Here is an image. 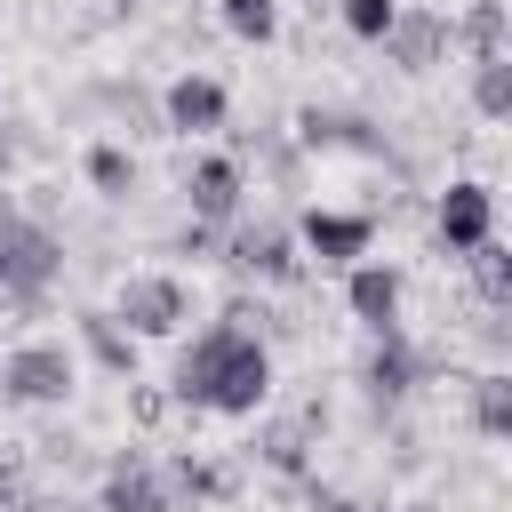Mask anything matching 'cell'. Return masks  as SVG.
Segmentation results:
<instances>
[{"mask_svg": "<svg viewBox=\"0 0 512 512\" xmlns=\"http://www.w3.org/2000/svg\"><path fill=\"white\" fill-rule=\"evenodd\" d=\"M184 192H192V216H200V224H224V216L240 208V168H232V160H200Z\"/></svg>", "mask_w": 512, "mask_h": 512, "instance_id": "12", "label": "cell"}, {"mask_svg": "<svg viewBox=\"0 0 512 512\" xmlns=\"http://www.w3.org/2000/svg\"><path fill=\"white\" fill-rule=\"evenodd\" d=\"M0 392L8 400H24V408H56V400H72V352L64 344H16L8 360H0Z\"/></svg>", "mask_w": 512, "mask_h": 512, "instance_id": "3", "label": "cell"}, {"mask_svg": "<svg viewBox=\"0 0 512 512\" xmlns=\"http://www.w3.org/2000/svg\"><path fill=\"white\" fill-rule=\"evenodd\" d=\"M240 320H248V312H224L216 328H200V336L184 344L176 392H184L192 408H216V416H256V408H264L272 360H264V344H256Z\"/></svg>", "mask_w": 512, "mask_h": 512, "instance_id": "1", "label": "cell"}, {"mask_svg": "<svg viewBox=\"0 0 512 512\" xmlns=\"http://www.w3.org/2000/svg\"><path fill=\"white\" fill-rule=\"evenodd\" d=\"M224 24H232L240 40H256V48H264V40L280 32V8H272V0H224Z\"/></svg>", "mask_w": 512, "mask_h": 512, "instance_id": "19", "label": "cell"}, {"mask_svg": "<svg viewBox=\"0 0 512 512\" xmlns=\"http://www.w3.org/2000/svg\"><path fill=\"white\" fill-rule=\"evenodd\" d=\"M472 104H480L488 120H512V56H504V48L472 64Z\"/></svg>", "mask_w": 512, "mask_h": 512, "instance_id": "15", "label": "cell"}, {"mask_svg": "<svg viewBox=\"0 0 512 512\" xmlns=\"http://www.w3.org/2000/svg\"><path fill=\"white\" fill-rule=\"evenodd\" d=\"M56 272H64V248H56V232H40V224H24V216H8V208H0V296H16V304H40Z\"/></svg>", "mask_w": 512, "mask_h": 512, "instance_id": "2", "label": "cell"}, {"mask_svg": "<svg viewBox=\"0 0 512 512\" xmlns=\"http://www.w3.org/2000/svg\"><path fill=\"white\" fill-rule=\"evenodd\" d=\"M104 512H168V488H160V472L128 448V456H112V472H104Z\"/></svg>", "mask_w": 512, "mask_h": 512, "instance_id": "8", "label": "cell"}, {"mask_svg": "<svg viewBox=\"0 0 512 512\" xmlns=\"http://www.w3.org/2000/svg\"><path fill=\"white\" fill-rule=\"evenodd\" d=\"M256 448H264V464H272V472H304V424H264V440H256Z\"/></svg>", "mask_w": 512, "mask_h": 512, "instance_id": "20", "label": "cell"}, {"mask_svg": "<svg viewBox=\"0 0 512 512\" xmlns=\"http://www.w3.org/2000/svg\"><path fill=\"white\" fill-rule=\"evenodd\" d=\"M472 288H480L488 304H512V248L480 240V248H472Z\"/></svg>", "mask_w": 512, "mask_h": 512, "instance_id": "18", "label": "cell"}, {"mask_svg": "<svg viewBox=\"0 0 512 512\" xmlns=\"http://www.w3.org/2000/svg\"><path fill=\"white\" fill-rule=\"evenodd\" d=\"M344 296H352V312H360V320H368L376 336H384V328L400 320V272H392V264H360Z\"/></svg>", "mask_w": 512, "mask_h": 512, "instance_id": "11", "label": "cell"}, {"mask_svg": "<svg viewBox=\"0 0 512 512\" xmlns=\"http://www.w3.org/2000/svg\"><path fill=\"white\" fill-rule=\"evenodd\" d=\"M440 48H448V24H440L432 8H400V16H392V32H384V56H392L400 72L440 64Z\"/></svg>", "mask_w": 512, "mask_h": 512, "instance_id": "6", "label": "cell"}, {"mask_svg": "<svg viewBox=\"0 0 512 512\" xmlns=\"http://www.w3.org/2000/svg\"><path fill=\"white\" fill-rule=\"evenodd\" d=\"M400 512H424V504H400Z\"/></svg>", "mask_w": 512, "mask_h": 512, "instance_id": "25", "label": "cell"}, {"mask_svg": "<svg viewBox=\"0 0 512 512\" xmlns=\"http://www.w3.org/2000/svg\"><path fill=\"white\" fill-rule=\"evenodd\" d=\"M472 424L512 440V376H472Z\"/></svg>", "mask_w": 512, "mask_h": 512, "instance_id": "16", "label": "cell"}, {"mask_svg": "<svg viewBox=\"0 0 512 512\" xmlns=\"http://www.w3.org/2000/svg\"><path fill=\"white\" fill-rule=\"evenodd\" d=\"M488 224H496V192H488V184H472V176H464V184H448V192H440V240H448V248H464V256H472V248L488 240Z\"/></svg>", "mask_w": 512, "mask_h": 512, "instance_id": "5", "label": "cell"}, {"mask_svg": "<svg viewBox=\"0 0 512 512\" xmlns=\"http://www.w3.org/2000/svg\"><path fill=\"white\" fill-rule=\"evenodd\" d=\"M312 512H368V504H360V496H320Z\"/></svg>", "mask_w": 512, "mask_h": 512, "instance_id": "24", "label": "cell"}, {"mask_svg": "<svg viewBox=\"0 0 512 512\" xmlns=\"http://www.w3.org/2000/svg\"><path fill=\"white\" fill-rule=\"evenodd\" d=\"M232 264H248V272H264V280H296V240H288L280 224H248V232L232 240Z\"/></svg>", "mask_w": 512, "mask_h": 512, "instance_id": "10", "label": "cell"}, {"mask_svg": "<svg viewBox=\"0 0 512 512\" xmlns=\"http://www.w3.org/2000/svg\"><path fill=\"white\" fill-rule=\"evenodd\" d=\"M168 480H176L184 496H224V488H232V472H224V464H200V456H184Z\"/></svg>", "mask_w": 512, "mask_h": 512, "instance_id": "21", "label": "cell"}, {"mask_svg": "<svg viewBox=\"0 0 512 512\" xmlns=\"http://www.w3.org/2000/svg\"><path fill=\"white\" fill-rule=\"evenodd\" d=\"M160 112H168V128H224V80H208V72H184V80H168V96H160Z\"/></svg>", "mask_w": 512, "mask_h": 512, "instance_id": "7", "label": "cell"}, {"mask_svg": "<svg viewBox=\"0 0 512 512\" xmlns=\"http://www.w3.org/2000/svg\"><path fill=\"white\" fill-rule=\"evenodd\" d=\"M88 184H96L104 200H128V192H136V160H128L120 144H96V152H88Z\"/></svg>", "mask_w": 512, "mask_h": 512, "instance_id": "17", "label": "cell"}, {"mask_svg": "<svg viewBox=\"0 0 512 512\" xmlns=\"http://www.w3.org/2000/svg\"><path fill=\"white\" fill-rule=\"evenodd\" d=\"M336 8H344V24H352L360 40H384V32H392V16H400L392 0H336Z\"/></svg>", "mask_w": 512, "mask_h": 512, "instance_id": "22", "label": "cell"}, {"mask_svg": "<svg viewBox=\"0 0 512 512\" xmlns=\"http://www.w3.org/2000/svg\"><path fill=\"white\" fill-rule=\"evenodd\" d=\"M80 336H88V352H96L112 376L136 368V336H120V312H80Z\"/></svg>", "mask_w": 512, "mask_h": 512, "instance_id": "14", "label": "cell"}, {"mask_svg": "<svg viewBox=\"0 0 512 512\" xmlns=\"http://www.w3.org/2000/svg\"><path fill=\"white\" fill-rule=\"evenodd\" d=\"M368 232H376V224H368V216H344V208H312V216H304V248H312L320 264H352V256L368 248Z\"/></svg>", "mask_w": 512, "mask_h": 512, "instance_id": "9", "label": "cell"}, {"mask_svg": "<svg viewBox=\"0 0 512 512\" xmlns=\"http://www.w3.org/2000/svg\"><path fill=\"white\" fill-rule=\"evenodd\" d=\"M112 312L128 320V336H176L184 328V288L168 272H128L120 296H112Z\"/></svg>", "mask_w": 512, "mask_h": 512, "instance_id": "4", "label": "cell"}, {"mask_svg": "<svg viewBox=\"0 0 512 512\" xmlns=\"http://www.w3.org/2000/svg\"><path fill=\"white\" fill-rule=\"evenodd\" d=\"M408 376H416V360H408V344L384 328V336H376V352H368V368H360V384H368L376 400H400V392H408Z\"/></svg>", "mask_w": 512, "mask_h": 512, "instance_id": "13", "label": "cell"}, {"mask_svg": "<svg viewBox=\"0 0 512 512\" xmlns=\"http://www.w3.org/2000/svg\"><path fill=\"white\" fill-rule=\"evenodd\" d=\"M464 40H472V56H496V40H504V8H496V0H480V8H472V24H464Z\"/></svg>", "mask_w": 512, "mask_h": 512, "instance_id": "23", "label": "cell"}]
</instances>
